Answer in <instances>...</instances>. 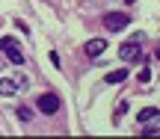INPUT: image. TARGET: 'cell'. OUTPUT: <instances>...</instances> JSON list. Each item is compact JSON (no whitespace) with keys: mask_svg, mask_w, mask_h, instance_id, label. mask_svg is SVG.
I'll return each instance as SVG.
<instances>
[{"mask_svg":"<svg viewBox=\"0 0 160 139\" xmlns=\"http://www.w3.org/2000/svg\"><path fill=\"white\" fill-rule=\"evenodd\" d=\"M30 86V80L24 74H15V77H3L0 80V95H18Z\"/></svg>","mask_w":160,"mask_h":139,"instance_id":"cell-1","label":"cell"},{"mask_svg":"<svg viewBox=\"0 0 160 139\" xmlns=\"http://www.w3.org/2000/svg\"><path fill=\"white\" fill-rule=\"evenodd\" d=\"M36 107H39V113H45V116H53V113H59L62 101H59L53 92H45V95H39V98H36Z\"/></svg>","mask_w":160,"mask_h":139,"instance_id":"cell-2","label":"cell"},{"mask_svg":"<svg viewBox=\"0 0 160 139\" xmlns=\"http://www.w3.org/2000/svg\"><path fill=\"white\" fill-rule=\"evenodd\" d=\"M128 24H131V15H125V12H107V15H104V27L107 30H125Z\"/></svg>","mask_w":160,"mask_h":139,"instance_id":"cell-3","label":"cell"},{"mask_svg":"<svg viewBox=\"0 0 160 139\" xmlns=\"http://www.w3.org/2000/svg\"><path fill=\"white\" fill-rule=\"evenodd\" d=\"M139 53H142V50H139V36H133L131 41H125V45L119 47V56L125 59V62H137Z\"/></svg>","mask_w":160,"mask_h":139,"instance_id":"cell-4","label":"cell"},{"mask_svg":"<svg viewBox=\"0 0 160 139\" xmlns=\"http://www.w3.org/2000/svg\"><path fill=\"white\" fill-rule=\"evenodd\" d=\"M0 50L9 53V62L24 65V53H21V47H18V41H15V39H0Z\"/></svg>","mask_w":160,"mask_h":139,"instance_id":"cell-5","label":"cell"},{"mask_svg":"<svg viewBox=\"0 0 160 139\" xmlns=\"http://www.w3.org/2000/svg\"><path fill=\"white\" fill-rule=\"evenodd\" d=\"M104 50H107V41H104V39H89V41H86V53H89L92 59L101 56Z\"/></svg>","mask_w":160,"mask_h":139,"instance_id":"cell-6","label":"cell"},{"mask_svg":"<svg viewBox=\"0 0 160 139\" xmlns=\"http://www.w3.org/2000/svg\"><path fill=\"white\" fill-rule=\"evenodd\" d=\"M122 80H128V68H116V71H110L107 74V83H122Z\"/></svg>","mask_w":160,"mask_h":139,"instance_id":"cell-7","label":"cell"},{"mask_svg":"<svg viewBox=\"0 0 160 139\" xmlns=\"http://www.w3.org/2000/svg\"><path fill=\"white\" fill-rule=\"evenodd\" d=\"M151 118H157V110H154V107H145V110H139V122H151Z\"/></svg>","mask_w":160,"mask_h":139,"instance_id":"cell-8","label":"cell"},{"mask_svg":"<svg viewBox=\"0 0 160 139\" xmlns=\"http://www.w3.org/2000/svg\"><path fill=\"white\" fill-rule=\"evenodd\" d=\"M18 118H21V122H30V118H33V110H30V107H18Z\"/></svg>","mask_w":160,"mask_h":139,"instance_id":"cell-9","label":"cell"},{"mask_svg":"<svg viewBox=\"0 0 160 139\" xmlns=\"http://www.w3.org/2000/svg\"><path fill=\"white\" fill-rule=\"evenodd\" d=\"M148 80H151V71L142 68V71H139V83H148Z\"/></svg>","mask_w":160,"mask_h":139,"instance_id":"cell-10","label":"cell"},{"mask_svg":"<svg viewBox=\"0 0 160 139\" xmlns=\"http://www.w3.org/2000/svg\"><path fill=\"white\" fill-rule=\"evenodd\" d=\"M142 133H145V136H157V133H160V127H157V124H151V127H145Z\"/></svg>","mask_w":160,"mask_h":139,"instance_id":"cell-11","label":"cell"},{"mask_svg":"<svg viewBox=\"0 0 160 139\" xmlns=\"http://www.w3.org/2000/svg\"><path fill=\"white\" fill-rule=\"evenodd\" d=\"M125 3H128V6H131V3H133V0H125Z\"/></svg>","mask_w":160,"mask_h":139,"instance_id":"cell-12","label":"cell"},{"mask_svg":"<svg viewBox=\"0 0 160 139\" xmlns=\"http://www.w3.org/2000/svg\"><path fill=\"white\" fill-rule=\"evenodd\" d=\"M157 62H160V50H157Z\"/></svg>","mask_w":160,"mask_h":139,"instance_id":"cell-13","label":"cell"},{"mask_svg":"<svg viewBox=\"0 0 160 139\" xmlns=\"http://www.w3.org/2000/svg\"><path fill=\"white\" fill-rule=\"evenodd\" d=\"M157 116H160V110H157Z\"/></svg>","mask_w":160,"mask_h":139,"instance_id":"cell-14","label":"cell"}]
</instances>
